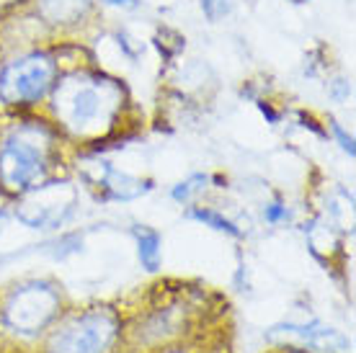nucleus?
Here are the masks:
<instances>
[{
    "mask_svg": "<svg viewBox=\"0 0 356 353\" xmlns=\"http://www.w3.org/2000/svg\"><path fill=\"white\" fill-rule=\"evenodd\" d=\"M122 106V88L114 80L75 72L54 90V114L78 137H98L114 124Z\"/></svg>",
    "mask_w": 356,
    "mask_h": 353,
    "instance_id": "f257e3e1",
    "label": "nucleus"
},
{
    "mask_svg": "<svg viewBox=\"0 0 356 353\" xmlns=\"http://www.w3.org/2000/svg\"><path fill=\"white\" fill-rule=\"evenodd\" d=\"M52 132L42 124H18L0 142V183L10 194L31 191L49 168Z\"/></svg>",
    "mask_w": 356,
    "mask_h": 353,
    "instance_id": "f03ea898",
    "label": "nucleus"
},
{
    "mask_svg": "<svg viewBox=\"0 0 356 353\" xmlns=\"http://www.w3.org/2000/svg\"><path fill=\"white\" fill-rule=\"evenodd\" d=\"M122 336L111 309H86L65 318L47 338L44 353H108Z\"/></svg>",
    "mask_w": 356,
    "mask_h": 353,
    "instance_id": "7ed1b4c3",
    "label": "nucleus"
},
{
    "mask_svg": "<svg viewBox=\"0 0 356 353\" xmlns=\"http://www.w3.org/2000/svg\"><path fill=\"white\" fill-rule=\"evenodd\" d=\"M57 315H60V294L54 292L49 284L39 281L18 286L3 307L6 325L18 336L42 333Z\"/></svg>",
    "mask_w": 356,
    "mask_h": 353,
    "instance_id": "20e7f679",
    "label": "nucleus"
},
{
    "mask_svg": "<svg viewBox=\"0 0 356 353\" xmlns=\"http://www.w3.org/2000/svg\"><path fill=\"white\" fill-rule=\"evenodd\" d=\"M54 72H57V65L47 54H29L24 60L13 62L0 75V101L34 104L49 93Z\"/></svg>",
    "mask_w": 356,
    "mask_h": 353,
    "instance_id": "39448f33",
    "label": "nucleus"
},
{
    "mask_svg": "<svg viewBox=\"0 0 356 353\" xmlns=\"http://www.w3.org/2000/svg\"><path fill=\"white\" fill-rule=\"evenodd\" d=\"M88 0H39V13L52 24H67L83 16Z\"/></svg>",
    "mask_w": 356,
    "mask_h": 353,
    "instance_id": "423d86ee",
    "label": "nucleus"
},
{
    "mask_svg": "<svg viewBox=\"0 0 356 353\" xmlns=\"http://www.w3.org/2000/svg\"><path fill=\"white\" fill-rule=\"evenodd\" d=\"M140 258L147 271H155L161 265V238L158 232H143L140 235Z\"/></svg>",
    "mask_w": 356,
    "mask_h": 353,
    "instance_id": "0eeeda50",
    "label": "nucleus"
},
{
    "mask_svg": "<svg viewBox=\"0 0 356 353\" xmlns=\"http://www.w3.org/2000/svg\"><path fill=\"white\" fill-rule=\"evenodd\" d=\"M196 220H202V222H209L214 230H222V232H230V235H238V230L232 227L230 222L222 220V217H217L214 212H194Z\"/></svg>",
    "mask_w": 356,
    "mask_h": 353,
    "instance_id": "6e6552de",
    "label": "nucleus"
},
{
    "mask_svg": "<svg viewBox=\"0 0 356 353\" xmlns=\"http://www.w3.org/2000/svg\"><path fill=\"white\" fill-rule=\"evenodd\" d=\"M202 3H204V10L212 18L222 16L225 10H227V0H202Z\"/></svg>",
    "mask_w": 356,
    "mask_h": 353,
    "instance_id": "1a4fd4ad",
    "label": "nucleus"
},
{
    "mask_svg": "<svg viewBox=\"0 0 356 353\" xmlns=\"http://www.w3.org/2000/svg\"><path fill=\"white\" fill-rule=\"evenodd\" d=\"M333 132H336V137H339V140H341V147H343V150H346L348 155H354V140H351V137H346V132L341 129L339 124L333 126Z\"/></svg>",
    "mask_w": 356,
    "mask_h": 353,
    "instance_id": "9d476101",
    "label": "nucleus"
},
{
    "mask_svg": "<svg viewBox=\"0 0 356 353\" xmlns=\"http://www.w3.org/2000/svg\"><path fill=\"white\" fill-rule=\"evenodd\" d=\"M266 217H268L271 222L282 220V217H284V209H282L279 204H274V206H268V209H266Z\"/></svg>",
    "mask_w": 356,
    "mask_h": 353,
    "instance_id": "9b49d317",
    "label": "nucleus"
},
{
    "mask_svg": "<svg viewBox=\"0 0 356 353\" xmlns=\"http://www.w3.org/2000/svg\"><path fill=\"white\" fill-rule=\"evenodd\" d=\"M111 6H122V8H134L137 6V0H106Z\"/></svg>",
    "mask_w": 356,
    "mask_h": 353,
    "instance_id": "f8f14e48",
    "label": "nucleus"
},
{
    "mask_svg": "<svg viewBox=\"0 0 356 353\" xmlns=\"http://www.w3.org/2000/svg\"><path fill=\"white\" fill-rule=\"evenodd\" d=\"M8 3H13V0H0V6H8Z\"/></svg>",
    "mask_w": 356,
    "mask_h": 353,
    "instance_id": "ddd939ff",
    "label": "nucleus"
},
{
    "mask_svg": "<svg viewBox=\"0 0 356 353\" xmlns=\"http://www.w3.org/2000/svg\"><path fill=\"white\" fill-rule=\"evenodd\" d=\"M165 353H188V351H165Z\"/></svg>",
    "mask_w": 356,
    "mask_h": 353,
    "instance_id": "4468645a",
    "label": "nucleus"
},
{
    "mask_svg": "<svg viewBox=\"0 0 356 353\" xmlns=\"http://www.w3.org/2000/svg\"><path fill=\"white\" fill-rule=\"evenodd\" d=\"M292 353H302V351H292Z\"/></svg>",
    "mask_w": 356,
    "mask_h": 353,
    "instance_id": "2eb2a0df",
    "label": "nucleus"
}]
</instances>
